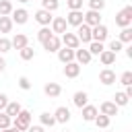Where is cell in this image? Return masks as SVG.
<instances>
[{"label": "cell", "instance_id": "cell-23", "mask_svg": "<svg viewBox=\"0 0 132 132\" xmlns=\"http://www.w3.org/2000/svg\"><path fill=\"white\" fill-rule=\"evenodd\" d=\"M99 60H101V64H103V66H111V64L116 62V54H113V52H109V50H103V52L99 54Z\"/></svg>", "mask_w": 132, "mask_h": 132}, {"label": "cell", "instance_id": "cell-11", "mask_svg": "<svg viewBox=\"0 0 132 132\" xmlns=\"http://www.w3.org/2000/svg\"><path fill=\"white\" fill-rule=\"evenodd\" d=\"M64 19H66V25L78 27V25H82V10H70Z\"/></svg>", "mask_w": 132, "mask_h": 132}, {"label": "cell", "instance_id": "cell-32", "mask_svg": "<svg viewBox=\"0 0 132 132\" xmlns=\"http://www.w3.org/2000/svg\"><path fill=\"white\" fill-rule=\"evenodd\" d=\"M52 35H54V33H52V29H50V27H41V29L37 31V39H39L41 43H43L45 39H50Z\"/></svg>", "mask_w": 132, "mask_h": 132}, {"label": "cell", "instance_id": "cell-38", "mask_svg": "<svg viewBox=\"0 0 132 132\" xmlns=\"http://www.w3.org/2000/svg\"><path fill=\"white\" fill-rule=\"evenodd\" d=\"M122 45H124L122 41H118V39H111V41H109V52H113V54H118L120 50H124Z\"/></svg>", "mask_w": 132, "mask_h": 132}, {"label": "cell", "instance_id": "cell-3", "mask_svg": "<svg viewBox=\"0 0 132 132\" xmlns=\"http://www.w3.org/2000/svg\"><path fill=\"white\" fill-rule=\"evenodd\" d=\"M107 35H109V31H107L105 25L91 27V41H99V43H103V41L107 39Z\"/></svg>", "mask_w": 132, "mask_h": 132}, {"label": "cell", "instance_id": "cell-21", "mask_svg": "<svg viewBox=\"0 0 132 132\" xmlns=\"http://www.w3.org/2000/svg\"><path fill=\"white\" fill-rule=\"evenodd\" d=\"M74 58H76V64H89L91 62V54H89V50H74Z\"/></svg>", "mask_w": 132, "mask_h": 132}, {"label": "cell", "instance_id": "cell-29", "mask_svg": "<svg viewBox=\"0 0 132 132\" xmlns=\"http://www.w3.org/2000/svg\"><path fill=\"white\" fill-rule=\"evenodd\" d=\"M118 41H122V43H130V41H132V29H130V27H124V29L120 31Z\"/></svg>", "mask_w": 132, "mask_h": 132}, {"label": "cell", "instance_id": "cell-34", "mask_svg": "<svg viewBox=\"0 0 132 132\" xmlns=\"http://www.w3.org/2000/svg\"><path fill=\"white\" fill-rule=\"evenodd\" d=\"M105 8V0H89V10H97L101 12Z\"/></svg>", "mask_w": 132, "mask_h": 132}, {"label": "cell", "instance_id": "cell-41", "mask_svg": "<svg viewBox=\"0 0 132 132\" xmlns=\"http://www.w3.org/2000/svg\"><path fill=\"white\" fill-rule=\"evenodd\" d=\"M8 105V95H4V93H0V111L4 109Z\"/></svg>", "mask_w": 132, "mask_h": 132}, {"label": "cell", "instance_id": "cell-33", "mask_svg": "<svg viewBox=\"0 0 132 132\" xmlns=\"http://www.w3.org/2000/svg\"><path fill=\"white\" fill-rule=\"evenodd\" d=\"M113 99H116L113 103H116L118 107H124V105H128V101H130V99L126 97V93H124V91H120V93H116V97H113Z\"/></svg>", "mask_w": 132, "mask_h": 132}, {"label": "cell", "instance_id": "cell-19", "mask_svg": "<svg viewBox=\"0 0 132 132\" xmlns=\"http://www.w3.org/2000/svg\"><path fill=\"white\" fill-rule=\"evenodd\" d=\"M72 103H74L76 107H80V109H82V107L89 103V95H87L85 91H76V93L72 95Z\"/></svg>", "mask_w": 132, "mask_h": 132}, {"label": "cell", "instance_id": "cell-40", "mask_svg": "<svg viewBox=\"0 0 132 132\" xmlns=\"http://www.w3.org/2000/svg\"><path fill=\"white\" fill-rule=\"evenodd\" d=\"M19 87H21L23 91H29V89H31V80H29L27 76H19Z\"/></svg>", "mask_w": 132, "mask_h": 132}, {"label": "cell", "instance_id": "cell-17", "mask_svg": "<svg viewBox=\"0 0 132 132\" xmlns=\"http://www.w3.org/2000/svg\"><path fill=\"white\" fill-rule=\"evenodd\" d=\"M97 111H101L103 116L111 118V116H118V105H116L113 101H103V103H101V107H99Z\"/></svg>", "mask_w": 132, "mask_h": 132}, {"label": "cell", "instance_id": "cell-46", "mask_svg": "<svg viewBox=\"0 0 132 132\" xmlns=\"http://www.w3.org/2000/svg\"><path fill=\"white\" fill-rule=\"evenodd\" d=\"M19 2H23V4H25V2H29V0H19Z\"/></svg>", "mask_w": 132, "mask_h": 132}, {"label": "cell", "instance_id": "cell-44", "mask_svg": "<svg viewBox=\"0 0 132 132\" xmlns=\"http://www.w3.org/2000/svg\"><path fill=\"white\" fill-rule=\"evenodd\" d=\"M126 56H128V58H132V45H128V47H126Z\"/></svg>", "mask_w": 132, "mask_h": 132}, {"label": "cell", "instance_id": "cell-36", "mask_svg": "<svg viewBox=\"0 0 132 132\" xmlns=\"http://www.w3.org/2000/svg\"><path fill=\"white\" fill-rule=\"evenodd\" d=\"M120 82H122L124 87H130V85H132V72H130V70H126V72L120 76Z\"/></svg>", "mask_w": 132, "mask_h": 132}, {"label": "cell", "instance_id": "cell-22", "mask_svg": "<svg viewBox=\"0 0 132 132\" xmlns=\"http://www.w3.org/2000/svg\"><path fill=\"white\" fill-rule=\"evenodd\" d=\"M97 113H99V111H97L95 105H89V103H87V105L82 107V120H85V122H93V120L97 118Z\"/></svg>", "mask_w": 132, "mask_h": 132}, {"label": "cell", "instance_id": "cell-27", "mask_svg": "<svg viewBox=\"0 0 132 132\" xmlns=\"http://www.w3.org/2000/svg\"><path fill=\"white\" fill-rule=\"evenodd\" d=\"M12 21H10V16H0V33H10V29H12Z\"/></svg>", "mask_w": 132, "mask_h": 132}, {"label": "cell", "instance_id": "cell-8", "mask_svg": "<svg viewBox=\"0 0 132 132\" xmlns=\"http://www.w3.org/2000/svg\"><path fill=\"white\" fill-rule=\"evenodd\" d=\"M70 118H72V116H70V109H68V107H64V105H62V107H58V109L54 111V120H56V124H68V122H70Z\"/></svg>", "mask_w": 132, "mask_h": 132}, {"label": "cell", "instance_id": "cell-9", "mask_svg": "<svg viewBox=\"0 0 132 132\" xmlns=\"http://www.w3.org/2000/svg\"><path fill=\"white\" fill-rule=\"evenodd\" d=\"M60 47H62V43H60V37H58V35H52L50 39L43 41V50H45L47 54H54V52H58Z\"/></svg>", "mask_w": 132, "mask_h": 132}, {"label": "cell", "instance_id": "cell-12", "mask_svg": "<svg viewBox=\"0 0 132 132\" xmlns=\"http://www.w3.org/2000/svg\"><path fill=\"white\" fill-rule=\"evenodd\" d=\"M52 12H47V10H43V8H39L37 12H35V21L41 25V27H50V23H52Z\"/></svg>", "mask_w": 132, "mask_h": 132}, {"label": "cell", "instance_id": "cell-18", "mask_svg": "<svg viewBox=\"0 0 132 132\" xmlns=\"http://www.w3.org/2000/svg\"><path fill=\"white\" fill-rule=\"evenodd\" d=\"M10 45H12L14 50H23L25 45H29V37L23 35V33H16V35L10 39Z\"/></svg>", "mask_w": 132, "mask_h": 132}, {"label": "cell", "instance_id": "cell-20", "mask_svg": "<svg viewBox=\"0 0 132 132\" xmlns=\"http://www.w3.org/2000/svg\"><path fill=\"white\" fill-rule=\"evenodd\" d=\"M21 109H23V107H21L19 101H8V105L4 107V113H6L8 118H16V116L21 113Z\"/></svg>", "mask_w": 132, "mask_h": 132}, {"label": "cell", "instance_id": "cell-37", "mask_svg": "<svg viewBox=\"0 0 132 132\" xmlns=\"http://www.w3.org/2000/svg\"><path fill=\"white\" fill-rule=\"evenodd\" d=\"M10 39H6V37H0V54H6V52H10Z\"/></svg>", "mask_w": 132, "mask_h": 132}, {"label": "cell", "instance_id": "cell-6", "mask_svg": "<svg viewBox=\"0 0 132 132\" xmlns=\"http://www.w3.org/2000/svg\"><path fill=\"white\" fill-rule=\"evenodd\" d=\"M10 21L16 23V25H25V23L29 21V12H27L25 8H12V12H10Z\"/></svg>", "mask_w": 132, "mask_h": 132}, {"label": "cell", "instance_id": "cell-5", "mask_svg": "<svg viewBox=\"0 0 132 132\" xmlns=\"http://www.w3.org/2000/svg\"><path fill=\"white\" fill-rule=\"evenodd\" d=\"M82 23L89 27H97V25H101V14L97 10H87V12H82Z\"/></svg>", "mask_w": 132, "mask_h": 132}, {"label": "cell", "instance_id": "cell-42", "mask_svg": "<svg viewBox=\"0 0 132 132\" xmlns=\"http://www.w3.org/2000/svg\"><path fill=\"white\" fill-rule=\"evenodd\" d=\"M27 132H43V126H29Z\"/></svg>", "mask_w": 132, "mask_h": 132}, {"label": "cell", "instance_id": "cell-35", "mask_svg": "<svg viewBox=\"0 0 132 132\" xmlns=\"http://www.w3.org/2000/svg\"><path fill=\"white\" fill-rule=\"evenodd\" d=\"M12 126V118H8L4 111H0V130H6Z\"/></svg>", "mask_w": 132, "mask_h": 132}, {"label": "cell", "instance_id": "cell-43", "mask_svg": "<svg viewBox=\"0 0 132 132\" xmlns=\"http://www.w3.org/2000/svg\"><path fill=\"white\" fill-rule=\"evenodd\" d=\"M4 68H6V62H4V58H0V72H4Z\"/></svg>", "mask_w": 132, "mask_h": 132}, {"label": "cell", "instance_id": "cell-31", "mask_svg": "<svg viewBox=\"0 0 132 132\" xmlns=\"http://www.w3.org/2000/svg\"><path fill=\"white\" fill-rule=\"evenodd\" d=\"M41 6H43V10H47V12H54V10H58L60 2H58V0H41Z\"/></svg>", "mask_w": 132, "mask_h": 132}, {"label": "cell", "instance_id": "cell-13", "mask_svg": "<svg viewBox=\"0 0 132 132\" xmlns=\"http://www.w3.org/2000/svg\"><path fill=\"white\" fill-rule=\"evenodd\" d=\"M50 25H52V33H66V27H68L64 16H54Z\"/></svg>", "mask_w": 132, "mask_h": 132}, {"label": "cell", "instance_id": "cell-7", "mask_svg": "<svg viewBox=\"0 0 132 132\" xmlns=\"http://www.w3.org/2000/svg\"><path fill=\"white\" fill-rule=\"evenodd\" d=\"M74 35L78 37V41H80V43H91V27H89V25H85V23H82V25H78Z\"/></svg>", "mask_w": 132, "mask_h": 132}, {"label": "cell", "instance_id": "cell-4", "mask_svg": "<svg viewBox=\"0 0 132 132\" xmlns=\"http://www.w3.org/2000/svg\"><path fill=\"white\" fill-rule=\"evenodd\" d=\"M60 43H64V47H70V50H78L80 47V41H78V37L74 35V33H62V37H60Z\"/></svg>", "mask_w": 132, "mask_h": 132}, {"label": "cell", "instance_id": "cell-15", "mask_svg": "<svg viewBox=\"0 0 132 132\" xmlns=\"http://www.w3.org/2000/svg\"><path fill=\"white\" fill-rule=\"evenodd\" d=\"M78 74H80V64H76V62L64 64V76L66 78H76Z\"/></svg>", "mask_w": 132, "mask_h": 132}, {"label": "cell", "instance_id": "cell-25", "mask_svg": "<svg viewBox=\"0 0 132 132\" xmlns=\"http://www.w3.org/2000/svg\"><path fill=\"white\" fill-rule=\"evenodd\" d=\"M87 50H89V54H91V56H99V54L105 50V45H103V43H99V41H91Z\"/></svg>", "mask_w": 132, "mask_h": 132}, {"label": "cell", "instance_id": "cell-30", "mask_svg": "<svg viewBox=\"0 0 132 132\" xmlns=\"http://www.w3.org/2000/svg\"><path fill=\"white\" fill-rule=\"evenodd\" d=\"M109 120H111V118H107V116H103V113H97V118H95L93 122H95L97 128H107V126H109Z\"/></svg>", "mask_w": 132, "mask_h": 132}, {"label": "cell", "instance_id": "cell-2", "mask_svg": "<svg viewBox=\"0 0 132 132\" xmlns=\"http://www.w3.org/2000/svg\"><path fill=\"white\" fill-rule=\"evenodd\" d=\"M116 25L122 27V29L132 25V6H124V8L116 14Z\"/></svg>", "mask_w": 132, "mask_h": 132}, {"label": "cell", "instance_id": "cell-45", "mask_svg": "<svg viewBox=\"0 0 132 132\" xmlns=\"http://www.w3.org/2000/svg\"><path fill=\"white\" fill-rule=\"evenodd\" d=\"M0 132H19L14 126H10V128H6V130H0Z\"/></svg>", "mask_w": 132, "mask_h": 132}, {"label": "cell", "instance_id": "cell-39", "mask_svg": "<svg viewBox=\"0 0 132 132\" xmlns=\"http://www.w3.org/2000/svg\"><path fill=\"white\" fill-rule=\"evenodd\" d=\"M70 10H82V0H66Z\"/></svg>", "mask_w": 132, "mask_h": 132}, {"label": "cell", "instance_id": "cell-47", "mask_svg": "<svg viewBox=\"0 0 132 132\" xmlns=\"http://www.w3.org/2000/svg\"><path fill=\"white\" fill-rule=\"evenodd\" d=\"M64 132H70V130H64Z\"/></svg>", "mask_w": 132, "mask_h": 132}, {"label": "cell", "instance_id": "cell-16", "mask_svg": "<svg viewBox=\"0 0 132 132\" xmlns=\"http://www.w3.org/2000/svg\"><path fill=\"white\" fill-rule=\"evenodd\" d=\"M43 93H45L50 99H56V97L62 93V87H60L58 82H45V85H43Z\"/></svg>", "mask_w": 132, "mask_h": 132}, {"label": "cell", "instance_id": "cell-1", "mask_svg": "<svg viewBox=\"0 0 132 132\" xmlns=\"http://www.w3.org/2000/svg\"><path fill=\"white\" fill-rule=\"evenodd\" d=\"M12 126H14L19 132H27V128L31 126V111L21 109V113H19L16 118H12Z\"/></svg>", "mask_w": 132, "mask_h": 132}, {"label": "cell", "instance_id": "cell-24", "mask_svg": "<svg viewBox=\"0 0 132 132\" xmlns=\"http://www.w3.org/2000/svg\"><path fill=\"white\" fill-rule=\"evenodd\" d=\"M39 122H41V126H45V128H52V126H56L54 113H50V111H43V113L39 116Z\"/></svg>", "mask_w": 132, "mask_h": 132}, {"label": "cell", "instance_id": "cell-10", "mask_svg": "<svg viewBox=\"0 0 132 132\" xmlns=\"http://www.w3.org/2000/svg\"><path fill=\"white\" fill-rule=\"evenodd\" d=\"M99 82L105 85V87L113 85V82H116V72H113L111 68H103V70L99 72Z\"/></svg>", "mask_w": 132, "mask_h": 132}, {"label": "cell", "instance_id": "cell-14", "mask_svg": "<svg viewBox=\"0 0 132 132\" xmlns=\"http://www.w3.org/2000/svg\"><path fill=\"white\" fill-rule=\"evenodd\" d=\"M56 54H58V60H60L62 64L74 62V50H70V47H60Z\"/></svg>", "mask_w": 132, "mask_h": 132}, {"label": "cell", "instance_id": "cell-28", "mask_svg": "<svg viewBox=\"0 0 132 132\" xmlns=\"http://www.w3.org/2000/svg\"><path fill=\"white\" fill-rule=\"evenodd\" d=\"M10 12H12V2L0 0V16H10Z\"/></svg>", "mask_w": 132, "mask_h": 132}, {"label": "cell", "instance_id": "cell-26", "mask_svg": "<svg viewBox=\"0 0 132 132\" xmlns=\"http://www.w3.org/2000/svg\"><path fill=\"white\" fill-rule=\"evenodd\" d=\"M19 56H21V60H33L35 58V50L31 45H25L23 50H19Z\"/></svg>", "mask_w": 132, "mask_h": 132}]
</instances>
